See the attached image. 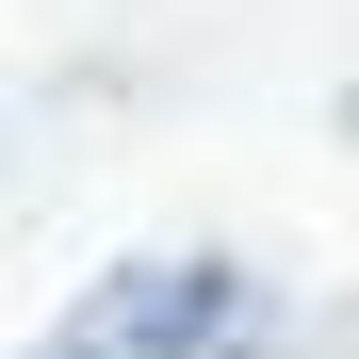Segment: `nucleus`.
<instances>
[{
    "label": "nucleus",
    "mask_w": 359,
    "mask_h": 359,
    "mask_svg": "<svg viewBox=\"0 0 359 359\" xmlns=\"http://www.w3.org/2000/svg\"><path fill=\"white\" fill-rule=\"evenodd\" d=\"M229 343H262L245 278H212V262H163V278H114V294H82L49 359H229Z\"/></svg>",
    "instance_id": "obj_1"
}]
</instances>
